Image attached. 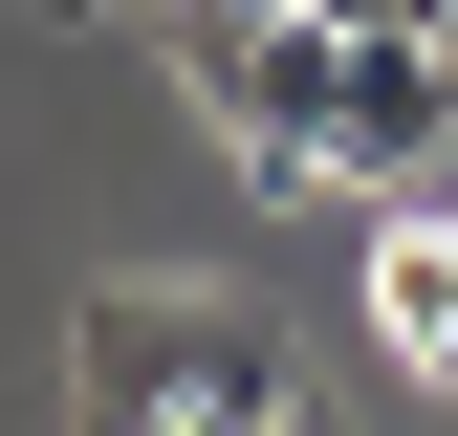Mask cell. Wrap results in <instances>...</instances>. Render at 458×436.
<instances>
[{
    "mask_svg": "<svg viewBox=\"0 0 458 436\" xmlns=\"http://www.w3.org/2000/svg\"><path fill=\"white\" fill-rule=\"evenodd\" d=\"M306 436H327V415H306Z\"/></svg>",
    "mask_w": 458,
    "mask_h": 436,
    "instance_id": "52a82bcc",
    "label": "cell"
},
{
    "mask_svg": "<svg viewBox=\"0 0 458 436\" xmlns=\"http://www.w3.org/2000/svg\"><path fill=\"white\" fill-rule=\"evenodd\" d=\"M437 131H458V44H350V66H327V175L350 197H415Z\"/></svg>",
    "mask_w": 458,
    "mask_h": 436,
    "instance_id": "3957f363",
    "label": "cell"
},
{
    "mask_svg": "<svg viewBox=\"0 0 458 436\" xmlns=\"http://www.w3.org/2000/svg\"><path fill=\"white\" fill-rule=\"evenodd\" d=\"M66 436H306V349L241 284H88Z\"/></svg>",
    "mask_w": 458,
    "mask_h": 436,
    "instance_id": "6da1fadb",
    "label": "cell"
},
{
    "mask_svg": "<svg viewBox=\"0 0 458 436\" xmlns=\"http://www.w3.org/2000/svg\"><path fill=\"white\" fill-rule=\"evenodd\" d=\"M437 393H458V371H437Z\"/></svg>",
    "mask_w": 458,
    "mask_h": 436,
    "instance_id": "8992f818",
    "label": "cell"
},
{
    "mask_svg": "<svg viewBox=\"0 0 458 436\" xmlns=\"http://www.w3.org/2000/svg\"><path fill=\"white\" fill-rule=\"evenodd\" d=\"M175 66H197V109L262 153V175H327V66H350L327 22H284V0H218V22H175Z\"/></svg>",
    "mask_w": 458,
    "mask_h": 436,
    "instance_id": "7a4b0ae2",
    "label": "cell"
},
{
    "mask_svg": "<svg viewBox=\"0 0 458 436\" xmlns=\"http://www.w3.org/2000/svg\"><path fill=\"white\" fill-rule=\"evenodd\" d=\"M284 22H327V44H458V0H284Z\"/></svg>",
    "mask_w": 458,
    "mask_h": 436,
    "instance_id": "5b68a950",
    "label": "cell"
},
{
    "mask_svg": "<svg viewBox=\"0 0 458 436\" xmlns=\"http://www.w3.org/2000/svg\"><path fill=\"white\" fill-rule=\"evenodd\" d=\"M371 327H393V371H458V218H393L371 240Z\"/></svg>",
    "mask_w": 458,
    "mask_h": 436,
    "instance_id": "277c9868",
    "label": "cell"
}]
</instances>
